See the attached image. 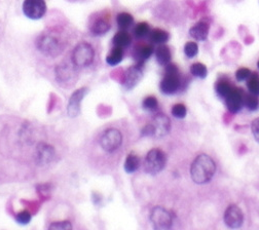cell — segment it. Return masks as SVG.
Masks as SVG:
<instances>
[{"mask_svg":"<svg viewBox=\"0 0 259 230\" xmlns=\"http://www.w3.org/2000/svg\"><path fill=\"white\" fill-rule=\"evenodd\" d=\"M216 173V163L213 158L205 153L198 155L190 166L191 180L199 185L209 183Z\"/></svg>","mask_w":259,"mask_h":230,"instance_id":"obj_1","label":"cell"},{"mask_svg":"<svg viewBox=\"0 0 259 230\" xmlns=\"http://www.w3.org/2000/svg\"><path fill=\"white\" fill-rule=\"evenodd\" d=\"M181 77L178 68L173 64H168L166 66L165 75L160 81V90L165 95H173L177 93L181 87Z\"/></svg>","mask_w":259,"mask_h":230,"instance_id":"obj_2","label":"cell"},{"mask_svg":"<svg viewBox=\"0 0 259 230\" xmlns=\"http://www.w3.org/2000/svg\"><path fill=\"white\" fill-rule=\"evenodd\" d=\"M167 163V155L160 149H151L145 157L144 170L149 175H156L163 171Z\"/></svg>","mask_w":259,"mask_h":230,"instance_id":"obj_3","label":"cell"},{"mask_svg":"<svg viewBox=\"0 0 259 230\" xmlns=\"http://www.w3.org/2000/svg\"><path fill=\"white\" fill-rule=\"evenodd\" d=\"M37 49L45 55L56 57L63 52L60 38L52 33H44L36 40Z\"/></svg>","mask_w":259,"mask_h":230,"instance_id":"obj_4","label":"cell"},{"mask_svg":"<svg viewBox=\"0 0 259 230\" xmlns=\"http://www.w3.org/2000/svg\"><path fill=\"white\" fill-rule=\"evenodd\" d=\"M95 58V51L88 42L78 43L72 52V63L76 67L84 68L90 66Z\"/></svg>","mask_w":259,"mask_h":230,"instance_id":"obj_5","label":"cell"},{"mask_svg":"<svg viewBox=\"0 0 259 230\" xmlns=\"http://www.w3.org/2000/svg\"><path fill=\"white\" fill-rule=\"evenodd\" d=\"M150 221L154 229L168 230L173 225V216L167 209L157 206L151 210Z\"/></svg>","mask_w":259,"mask_h":230,"instance_id":"obj_6","label":"cell"},{"mask_svg":"<svg viewBox=\"0 0 259 230\" xmlns=\"http://www.w3.org/2000/svg\"><path fill=\"white\" fill-rule=\"evenodd\" d=\"M122 142L121 133L116 128L106 129L100 138V146L106 152H113L119 148Z\"/></svg>","mask_w":259,"mask_h":230,"instance_id":"obj_7","label":"cell"},{"mask_svg":"<svg viewBox=\"0 0 259 230\" xmlns=\"http://www.w3.org/2000/svg\"><path fill=\"white\" fill-rule=\"evenodd\" d=\"M24 15L31 20H39L47 13V5L45 0H24Z\"/></svg>","mask_w":259,"mask_h":230,"instance_id":"obj_8","label":"cell"},{"mask_svg":"<svg viewBox=\"0 0 259 230\" xmlns=\"http://www.w3.org/2000/svg\"><path fill=\"white\" fill-rule=\"evenodd\" d=\"M153 128V138H163L167 136L171 130L170 118L164 113H157L153 116L150 122Z\"/></svg>","mask_w":259,"mask_h":230,"instance_id":"obj_9","label":"cell"},{"mask_svg":"<svg viewBox=\"0 0 259 230\" xmlns=\"http://www.w3.org/2000/svg\"><path fill=\"white\" fill-rule=\"evenodd\" d=\"M223 220L225 225L230 228H240L244 224L243 211L237 205H230L224 212Z\"/></svg>","mask_w":259,"mask_h":230,"instance_id":"obj_10","label":"cell"},{"mask_svg":"<svg viewBox=\"0 0 259 230\" xmlns=\"http://www.w3.org/2000/svg\"><path fill=\"white\" fill-rule=\"evenodd\" d=\"M143 76V65L142 63H138L137 65L131 66L124 74L123 78V86L125 89H132L135 87Z\"/></svg>","mask_w":259,"mask_h":230,"instance_id":"obj_11","label":"cell"},{"mask_svg":"<svg viewBox=\"0 0 259 230\" xmlns=\"http://www.w3.org/2000/svg\"><path fill=\"white\" fill-rule=\"evenodd\" d=\"M225 105L232 113H238L244 106V94L241 89L234 87L224 99Z\"/></svg>","mask_w":259,"mask_h":230,"instance_id":"obj_12","label":"cell"},{"mask_svg":"<svg viewBox=\"0 0 259 230\" xmlns=\"http://www.w3.org/2000/svg\"><path fill=\"white\" fill-rule=\"evenodd\" d=\"M35 157H36V162L39 164V166H46V164L50 163L54 159L55 149L47 143H39L38 146L36 147Z\"/></svg>","mask_w":259,"mask_h":230,"instance_id":"obj_13","label":"cell"},{"mask_svg":"<svg viewBox=\"0 0 259 230\" xmlns=\"http://www.w3.org/2000/svg\"><path fill=\"white\" fill-rule=\"evenodd\" d=\"M87 88L82 87V88H79L77 90H75L70 99H69V102H68V107H67V112H68V115L71 116V117H75L78 115L79 113V110H80V104H81V101L83 97L85 96L87 94Z\"/></svg>","mask_w":259,"mask_h":230,"instance_id":"obj_14","label":"cell"},{"mask_svg":"<svg viewBox=\"0 0 259 230\" xmlns=\"http://www.w3.org/2000/svg\"><path fill=\"white\" fill-rule=\"evenodd\" d=\"M209 25L205 22H199L193 25L189 30V35L198 41H204L209 35Z\"/></svg>","mask_w":259,"mask_h":230,"instance_id":"obj_15","label":"cell"},{"mask_svg":"<svg viewBox=\"0 0 259 230\" xmlns=\"http://www.w3.org/2000/svg\"><path fill=\"white\" fill-rule=\"evenodd\" d=\"M111 28L110 22L107 19L104 18H100L97 19L92 25H91V32L93 33L94 35L100 36L107 33Z\"/></svg>","mask_w":259,"mask_h":230,"instance_id":"obj_16","label":"cell"},{"mask_svg":"<svg viewBox=\"0 0 259 230\" xmlns=\"http://www.w3.org/2000/svg\"><path fill=\"white\" fill-rule=\"evenodd\" d=\"M155 57L159 65L167 66L168 64H170L171 57H172L170 49L165 44H160L155 51Z\"/></svg>","mask_w":259,"mask_h":230,"instance_id":"obj_17","label":"cell"},{"mask_svg":"<svg viewBox=\"0 0 259 230\" xmlns=\"http://www.w3.org/2000/svg\"><path fill=\"white\" fill-rule=\"evenodd\" d=\"M112 41H113L114 47H118V48L123 49V48H126V47L131 44L132 37L125 30H120L114 35Z\"/></svg>","mask_w":259,"mask_h":230,"instance_id":"obj_18","label":"cell"},{"mask_svg":"<svg viewBox=\"0 0 259 230\" xmlns=\"http://www.w3.org/2000/svg\"><path fill=\"white\" fill-rule=\"evenodd\" d=\"M140 167V158L135 153H130L124 161V170L126 173H134Z\"/></svg>","mask_w":259,"mask_h":230,"instance_id":"obj_19","label":"cell"},{"mask_svg":"<svg viewBox=\"0 0 259 230\" xmlns=\"http://www.w3.org/2000/svg\"><path fill=\"white\" fill-rule=\"evenodd\" d=\"M149 34L151 42L156 44H164L169 40V33L163 29H154Z\"/></svg>","mask_w":259,"mask_h":230,"instance_id":"obj_20","label":"cell"},{"mask_svg":"<svg viewBox=\"0 0 259 230\" xmlns=\"http://www.w3.org/2000/svg\"><path fill=\"white\" fill-rule=\"evenodd\" d=\"M234 87L232 86V84L229 82V80L226 79H220L217 81L216 85H215V90H216V94L219 98L221 99H225V97L228 96L231 90L233 89Z\"/></svg>","mask_w":259,"mask_h":230,"instance_id":"obj_21","label":"cell"},{"mask_svg":"<svg viewBox=\"0 0 259 230\" xmlns=\"http://www.w3.org/2000/svg\"><path fill=\"white\" fill-rule=\"evenodd\" d=\"M123 59V51L121 48L114 47L112 51L109 53V55L106 58V62L110 66H115L119 64Z\"/></svg>","mask_w":259,"mask_h":230,"instance_id":"obj_22","label":"cell"},{"mask_svg":"<svg viewBox=\"0 0 259 230\" xmlns=\"http://www.w3.org/2000/svg\"><path fill=\"white\" fill-rule=\"evenodd\" d=\"M152 54H153V47L150 44L141 45L135 52V56L138 59V63H143L144 61L149 59Z\"/></svg>","mask_w":259,"mask_h":230,"instance_id":"obj_23","label":"cell"},{"mask_svg":"<svg viewBox=\"0 0 259 230\" xmlns=\"http://www.w3.org/2000/svg\"><path fill=\"white\" fill-rule=\"evenodd\" d=\"M116 22L118 27L121 30H126L127 28L131 27L134 23V18L132 15H130L127 13H120L117 15Z\"/></svg>","mask_w":259,"mask_h":230,"instance_id":"obj_24","label":"cell"},{"mask_svg":"<svg viewBox=\"0 0 259 230\" xmlns=\"http://www.w3.org/2000/svg\"><path fill=\"white\" fill-rule=\"evenodd\" d=\"M190 73L197 78H205L208 74V69L202 63H194L190 66Z\"/></svg>","mask_w":259,"mask_h":230,"instance_id":"obj_25","label":"cell"},{"mask_svg":"<svg viewBox=\"0 0 259 230\" xmlns=\"http://www.w3.org/2000/svg\"><path fill=\"white\" fill-rule=\"evenodd\" d=\"M244 106L250 111H256L259 108L258 97L252 94L244 95Z\"/></svg>","mask_w":259,"mask_h":230,"instance_id":"obj_26","label":"cell"},{"mask_svg":"<svg viewBox=\"0 0 259 230\" xmlns=\"http://www.w3.org/2000/svg\"><path fill=\"white\" fill-rule=\"evenodd\" d=\"M247 87L250 94L259 97V76L257 74H251L247 80Z\"/></svg>","mask_w":259,"mask_h":230,"instance_id":"obj_27","label":"cell"},{"mask_svg":"<svg viewBox=\"0 0 259 230\" xmlns=\"http://www.w3.org/2000/svg\"><path fill=\"white\" fill-rule=\"evenodd\" d=\"M149 33H150V28L147 23H144V22L139 23L134 28V35L138 38H143L147 36Z\"/></svg>","mask_w":259,"mask_h":230,"instance_id":"obj_28","label":"cell"},{"mask_svg":"<svg viewBox=\"0 0 259 230\" xmlns=\"http://www.w3.org/2000/svg\"><path fill=\"white\" fill-rule=\"evenodd\" d=\"M143 105V108L146 110V111H149V112H153L157 109L158 107V102L156 100L155 97H152V96H149L147 98L144 99V101L142 103Z\"/></svg>","mask_w":259,"mask_h":230,"instance_id":"obj_29","label":"cell"},{"mask_svg":"<svg viewBox=\"0 0 259 230\" xmlns=\"http://www.w3.org/2000/svg\"><path fill=\"white\" fill-rule=\"evenodd\" d=\"M199 53V45L197 44V42L194 41H189L185 44L184 47V54L187 58L191 59L194 58Z\"/></svg>","mask_w":259,"mask_h":230,"instance_id":"obj_30","label":"cell"},{"mask_svg":"<svg viewBox=\"0 0 259 230\" xmlns=\"http://www.w3.org/2000/svg\"><path fill=\"white\" fill-rule=\"evenodd\" d=\"M171 113L174 117L176 118H179V119H183L185 118L186 114H187V109L185 107L184 104H175L173 107H172V110H171Z\"/></svg>","mask_w":259,"mask_h":230,"instance_id":"obj_31","label":"cell"},{"mask_svg":"<svg viewBox=\"0 0 259 230\" xmlns=\"http://www.w3.org/2000/svg\"><path fill=\"white\" fill-rule=\"evenodd\" d=\"M250 76H251V71L248 68H240L236 72V79L240 82L247 81Z\"/></svg>","mask_w":259,"mask_h":230,"instance_id":"obj_32","label":"cell"},{"mask_svg":"<svg viewBox=\"0 0 259 230\" xmlns=\"http://www.w3.org/2000/svg\"><path fill=\"white\" fill-rule=\"evenodd\" d=\"M51 230L52 229H59V230H69L72 228V225L70 224V222L68 221H62V222H56V223H53L50 227H49Z\"/></svg>","mask_w":259,"mask_h":230,"instance_id":"obj_33","label":"cell"},{"mask_svg":"<svg viewBox=\"0 0 259 230\" xmlns=\"http://www.w3.org/2000/svg\"><path fill=\"white\" fill-rule=\"evenodd\" d=\"M16 220L20 224H28L31 221V214L28 211H23L16 216Z\"/></svg>","mask_w":259,"mask_h":230,"instance_id":"obj_34","label":"cell"},{"mask_svg":"<svg viewBox=\"0 0 259 230\" xmlns=\"http://www.w3.org/2000/svg\"><path fill=\"white\" fill-rule=\"evenodd\" d=\"M251 130L255 140L259 143V118H255L251 122Z\"/></svg>","mask_w":259,"mask_h":230,"instance_id":"obj_35","label":"cell"},{"mask_svg":"<svg viewBox=\"0 0 259 230\" xmlns=\"http://www.w3.org/2000/svg\"><path fill=\"white\" fill-rule=\"evenodd\" d=\"M257 67H258V68H259V61H258V62H257Z\"/></svg>","mask_w":259,"mask_h":230,"instance_id":"obj_36","label":"cell"}]
</instances>
